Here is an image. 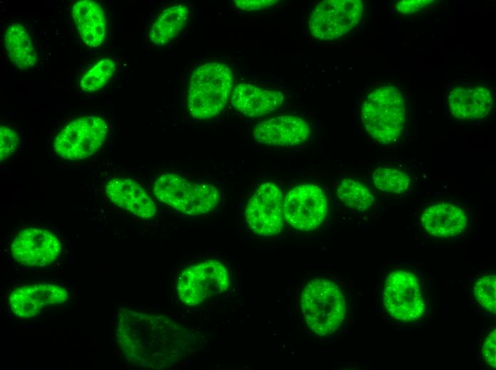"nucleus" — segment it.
<instances>
[{"mask_svg":"<svg viewBox=\"0 0 496 370\" xmlns=\"http://www.w3.org/2000/svg\"><path fill=\"white\" fill-rule=\"evenodd\" d=\"M495 328L486 335L482 346V355L484 361L492 369L496 367V337Z\"/></svg>","mask_w":496,"mask_h":370,"instance_id":"obj_27","label":"nucleus"},{"mask_svg":"<svg viewBox=\"0 0 496 370\" xmlns=\"http://www.w3.org/2000/svg\"><path fill=\"white\" fill-rule=\"evenodd\" d=\"M363 11L360 0H324L311 12L309 28L321 41H334L344 36L359 23Z\"/></svg>","mask_w":496,"mask_h":370,"instance_id":"obj_9","label":"nucleus"},{"mask_svg":"<svg viewBox=\"0 0 496 370\" xmlns=\"http://www.w3.org/2000/svg\"><path fill=\"white\" fill-rule=\"evenodd\" d=\"M189 9L183 4H176L163 10L152 23L148 38L153 45L161 46L177 37L186 26Z\"/></svg>","mask_w":496,"mask_h":370,"instance_id":"obj_20","label":"nucleus"},{"mask_svg":"<svg viewBox=\"0 0 496 370\" xmlns=\"http://www.w3.org/2000/svg\"><path fill=\"white\" fill-rule=\"evenodd\" d=\"M327 212L326 195L314 184L299 185L284 196V218L294 229L306 231L316 228Z\"/></svg>","mask_w":496,"mask_h":370,"instance_id":"obj_11","label":"nucleus"},{"mask_svg":"<svg viewBox=\"0 0 496 370\" xmlns=\"http://www.w3.org/2000/svg\"><path fill=\"white\" fill-rule=\"evenodd\" d=\"M249 228L260 236L281 232L284 223V196L272 182L260 184L249 199L245 210Z\"/></svg>","mask_w":496,"mask_h":370,"instance_id":"obj_10","label":"nucleus"},{"mask_svg":"<svg viewBox=\"0 0 496 370\" xmlns=\"http://www.w3.org/2000/svg\"><path fill=\"white\" fill-rule=\"evenodd\" d=\"M4 46L11 61L20 70H29L37 62V55L31 36L19 23H11L4 33Z\"/></svg>","mask_w":496,"mask_h":370,"instance_id":"obj_21","label":"nucleus"},{"mask_svg":"<svg viewBox=\"0 0 496 370\" xmlns=\"http://www.w3.org/2000/svg\"><path fill=\"white\" fill-rule=\"evenodd\" d=\"M493 101L490 88L475 82L456 84L450 90L447 97L448 111L458 120L484 118L491 112Z\"/></svg>","mask_w":496,"mask_h":370,"instance_id":"obj_13","label":"nucleus"},{"mask_svg":"<svg viewBox=\"0 0 496 370\" xmlns=\"http://www.w3.org/2000/svg\"><path fill=\"white\" fill-rule=\"evenodd\" d=\"M229 287L227 268L217 260H205L185 268L179 275L177 293L180 301L195 306Z\"/></svg>","mask_w":496,"mask_h":370,"instance_id":"obj_8","label":"nucleus"},{"mask_svg":"<svg viewBox=\"0 0 496 370\" xmlns=\"http://www.w3.org/2000/svg\"><path fill=\"white\" fill-rule=\"evenodd\" d=\"M478 305L485 311L495 314L496 310V275L488 273L480 277L472 288Z\"/></svg>","mask_w":496,"mask_h":370,"instance_id":"obj_25","label":"nucleus"},{"mask_svg":"<svg viewBox=\"0 0 496 370\" xmlns=\"http://www.w3.org/2000/svg\"><path fill=\"white\" fill-rule=\"evenodd\" d=\"M252 135L259 143L288 147L305 142L309 137L310 128L306 122L299 117L281 115L257 124Z\"/></svg>","mask_w":496,"mask_h":370,"instance_id":"obj_14","label":"nucleus"},{"mask_svg":"<svg viewBox=\"0 0 496 370\" xmlns=\"http://www.w3.org/2000/svg\"><path fill=\"white\" fill-rule=\"evenodd\" d=\"M336 195L347 207L358 211H366L375 203L370 190L360 181L351 179L341 181Z\"/></svg>","mask_w":496,"mask_h":370,"instance_id":"obj_22","label":"nucleus"},{"mask_svg":"<svg viewBox=\"0 0 496 370\" xmlns=\"http://www.w3.org/2000/svg\"><path fill=\"white\" fill-rule=\"evenodd\" d=\"M284 100L281 92L266 90L248 83H239L231 93L233 107L248 117L269 114L280 107Z\"/></svg>","mask_w":496,"mask_h":370,"instance_id":"obj_18","label":"nucleus"},{"mask_svg":"<svg viewBox=\"0 0 496 370\" xmlns=\"http://www.w3.org/2000/svg\"><path fill=\"white\" fill-rule=\"evenodd\" d=\"M300 306L309 329L319 336L329 335L343 323L346 302L340 287L325 278H315L302 290Z\"/></svg>","mask_w":496,"mask_h":370,"instance_id":"obj_4","label":"nucleus"},{"mask_svg":"<svg viewBox=\"0 0 496 370\" xmlns=\"http://www.w3.org/2000/svg\"><path fill=\"white\" fill-rule=\"evenodd\" d=\"M108 127L98 116H84L67 124L56 135L54 148L61 158L76 161L89 157L105 141Z\"/></svg>","mask_w":496,"mask_h":370,"instance_id":"obj_7","label":"nucleus"},{"mask_svg":"<svg viewBox=\"0 0 496 370\" xmlns=\"http://www.w3.org/2000/svg\"><path fill=\"white\" fill-rule=\"evenodd\" d=\"M20 141L19 134L8 126L0 128V158L4 161L9 158L17 148Z\"/></svg>","mask_w":496,"mask_h":370,"instance_id":"obj_26","label":"nucleus"},{"mask_svg":"<svg viewBox=\"0 0 496 370\" xmlns=\"http://www.w3.org/2000/svg\"><path fill=\"white\" fill-rule=\"evenodd\" d=\"M115 70L114 61L103 58L91 68L80 81L81 89L86 92H95L110 79Z\"/></svg>","mask_w":496,"mask_h":370,"instance_id":"obj_24","label":"nucleus"},{"mask_svg":"<svg viewBox=\"0 0 496 370\" xmlns=\"http://www.w3.org/2000/svg\"><path fill=\"white\" fill-rule=\"evenodd\" d=\"M68 295L66 289L58 285L32 284L13 290L9 295V304L16 316L30 318L46 306L65 302Z\"/></svg>","mask_w":496,"mask_h":370,"instance_id":"obj_15","label":"nucleus"},{"mask_svg":"<svg viewBox=\"0 0 496 370\" xmlns=\"http://www.w3.org/2000/svg\"><path fill=\"white\" fill-rule=\"evenodd\" d=\"M361 119L366 132L378 142L388 144L396 142L405 122L402 93L391 85L374 89L363 102Z\"/></svg>","mask_w":496,"mask_h":370,"instance_id":"obj_3","label":"nucleus"},{"mask_svg":"<svg viewBox=\"0 0 496 370\" xmlns=\"http://www.w3.org/2000/svg\"><path fill=\"white\" fill-rule=\"evenodd\" d=\"M235 6L244 11L262 10L276 4L279 1L276 0H235Z\"/></svg>","mask_w":496,"mask_h":370,"instance_id":"obj_29","label":"nucleus"},{"mask_svg":"<svg viewBox=\"0 0 496 370\" xmlns=\"http://www.w3.org/2000/svg\"><path fill=\"white\" fill-rule=\"evenodd\" d=\"M153 192L162 203L188 216L207 213L219 200V191L212 184L190 181L172 173L157 178Z\"/></svg>","mask_w":496,"mask_h":370,"instance_id":"obj_5","label":"nucleus"},{"mask_svg":"<svg viewBox=\"0 0 496 370\" xmlns=\"http://www.w3.org/2000/svg\"><path fill=\"white\" fill-rule=\"evenodd\" d=\"M61 249L59 239L41 228L21 230L11 245L12 257L27 267H43L52 263L58 257Z\"/></svg>","mask_w":496,"mask_h":370,"instance_id":"obj_12","label":"nucleus"},{"mask_svg":"<svg viewBox=\"0 0 496 370\" xmlns=\"http://www.w3.org/2000/svg\"><path fill=\"white\" fill-rule=\"evenodd\" d=\"M420 223L430 235L442 238H453L467 228V217L458 206L450 203H438L427 207L421 213Z\"/></svg>","mask_w":496,"mask_h":370,"instance_id":"obj_16","label":"nucleus"},{"mask_svg":"<svg viewBox=\"0 0 496 370\" xmlns=\"http://www.w3.org/2000/svg\"><path fill=\"white\" fill-rule=\"evenodd\" d=\"M372 179L378 189L394 194L406 192L410 184V178L407 173L391 166H380L374 169Z\"/></svg>","mask_w":496,"mask_h":370,"instance_id":"obj_23","label":"nucleus"},{"mask_svg":"<svg viewBox=\"0 0 496 370\" xmlns=\"http://www.w3.org/2000/svg\"><path fill=\"white\" fill-rule=\"evenodd\" d=\"M435 1L432 0H403L396 4V9L401 14H415L427 9Z\"/></svg>","mask_w":496,"mask_h":370,"instance_id":"obj_28","label":"nucleus"},{"mask_svg":"<svg viewBox=\"0 0 496 370\" xmlns=\"http://www.w3.org/2000/svg\"><path fill=\"white\" fill-rule=\"evenodd\" d=\"M72 17L78 34L86 46L97 48L105 38L106 23L101 6L91 0L76 1L72 7Z\"/></svg>","mask_w":496,"mask_h":370,"instance_id":"obj_19","label":"nucleus"},{"mask_svg":"<svg viewBox=\"0 0 496 370\" xmlns=\"http://www.w3.org/2000/svg\"><path fill=\"white\" fill-rule=\"evenodd\" d=\"M383 301L387 312L398 321L410 322L422 318L425 305L418 275L404 269L390 272L383 287Z\"/></svg>","mask_w":496,"mask_h":370,"instance_id":"obj_6","label":"nucleus"},{"mask_svg":"<svg viewBox=\"0 0 496 370\" xmlns=\"http://www.w3.org/2000/svg\"><path fill=\"white\" fill-rule=\"evenodd\" d=\"M105 192L116 206L142 218H153L156 206L149 194L136 181L128 178H115L105 186Z\"/></svg>","mask_w":496,"mask_h":370,"instance_id":"obj_17","label":"nucleus"},{"mask_svg":"<svg viewBox=\"0 0 496 370\" xmlns=\"http://www.w3.org/2000/svg\"><path fill=\"white\" fill-rule=\"evenodd\" d=\"M234 88V75L229 67L208 62L192 73L187 91L190 115L198 120L212 118L226 106Z\"/></svg>","mask_w":496,"mask_h":370,"instance_id":"obj_2","label":"nucleus"},{"mask_svg":"<svg viewBox=\"0 0 496 370\" xmlns=\"http://www.w3.org/2000/svg\"><path fill=\"white\" fill-rule=\"evenodd\" d=\"M116 337L130 364L153 369L177 365L195 345L192 333L172 319L127 307L118 310Z\"/></svg>","mask_w":496,"mask_h":370,"instance_id":"obj_1","label":"nucleus"}]
</instances>
